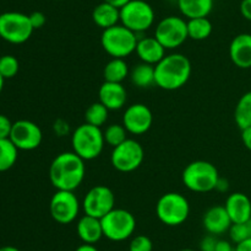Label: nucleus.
I'll return each mask as SVG.
<instances>
[{"label": "nucleus", "instance_id": "36", "mask_svg": "<svg viewBox=\"0 0 251 251\" xmlns=\"http://www.w3.org/2000/svg\"><path fill=\"white\" fill-rule=\"evenodd\" d=\"M216 245H217V239L215 235H207L201 240L200 250L201 251H216Z\"/></svg>", "mask_w": 251, "mask_h": 251}, {"label": "nucleus", "instance_id": "23", "mask_svg": "<svg viewBox=\"0 0 251 251\" xmlns=\"http://www.w3.org/2000/svg\"><path fill=\"white\" fill-rule=\"evenodd\" d=\"M215 5V0H178V7L186 19L207 17Z\"/></svg>", "mask_w": 251, "mask_h": 251}, {"label": "nucleus", "instance_id": "18", "mask_svg": "<svg viewBox=\"0 0 251 251\" xmlns=\"http://www.w3.org/2000/svg\"><path fill=\"white\" fill-rule=\"evenodd\" d=\"M203 228L211 235H222L229 231L232 226V220L226 211L225 206H213L203 214Z\"/></svg>", "mask_w": 251, "mask_h": 251}, {"label": "nucleus", "instance_id": "28", "mask_svg": "<svg viewBox=\"0 0 251 251\" xmlns=\"http://www.w3.org/2000/svg\"><path fill=\"white\" fill-rule=\"evenodd\" d=\"M17 157H19V149L15 147L10 138L0 139V172L11 169L16 164Z\"/></svg>", "mask_w": 251, "mask_h": 251}, {"label": "nucleus", "instance_id": "26", "mask_svg": "<svg viewBox=\"0 0 251 251\" xmlns=\"http://www.w3.org/2000/svg\"><path fill=\"white\" fill-rule=\"evenodd\" d=\"M188 36L194 41H203L212 33L213 26L207 17L188 20Z\"/></svg>", "mask_w": 251, "mask_h": 251}, {"label": "nucleus", "instance_id": "32", "mask_svg": "<svg viewBox=\"0 0 251 251\" xmlns=\"http://www.w3.org/2000/svg\"><path fill=\"white\" fill-rule=\"evenodd\" d=\"M229 238L234 244L244 241L247 239L251 238V219L243 223H234L232 224L229 229Z\"/></svg>", "mask_w": 251, "mask_h": 251}, {"label": "nucleus", "instance_id": "43", "mask_svg": "<svg viewBox=\"0 0 251 251\" xmlns=\"http://www.w3.org/2000/svg\"><path fill=\"white\" fill-rule=\"evenodd\" d=\"M75 251H100L95 245L92 244H82V245L77 246Z\"/></svg>", "mask_w": 251, "mask_h": 251}, {"label": "nucleus", "instance_id": "41", "mask_svg": "<svg viewBox=\"0 0 251 251\" xmlns=\"http://www.w3.org/2000/svg\"><path fill=\"white\" fill-rule=\"evenodd\" d=\"M234 251H251V238L235 244Z\"/></svg>", "mask_w": 251, "mask_h": 251}, {"label": "nucleus", "instance_id": "9", "mask_svg": "<svg viewBox=\"0 0 251 251\" xmlns=\"http://www.w3.org/2000/svg\"><path fill=\"white\" fill-rule=\"evenodd\" d=\"M120 22L135 33L145 32L153 25V7L145 0H131L120 9Z\"/></svg>", "mask_w": 251, "mask_h": 251}, {"label": "nucleus", "instance_id": "34", "mask_svg": "<svg viewBox=\"0 0 251 251\" xmlns=\"http://www.w3.org/2000/svg\"><path fill=\"white\" fill-rule=\"evenodd\" d=\"M12 125H14V123L10 121V118L7 117V116L0 115V139H6V138H10Z\"/></svg>", "mask_w": 251, "mask_h": 251}, {"label": "nucleus", "instance_id": "31", "mask_svg": "<svg viewBox=\"0 0 251 251\" xmlns=\"http://www.w3.org/2000/svg\"><path fill=\"white\" fill-rule=\"evenodd\" d=\"M20 63L16 57L6 56L0 57V75L4 79H11L19 73Z\"/></svg>", "mask_w": 251, "mask_h": 251}, {"label": "nucleus", "instance_id": "10", "mask_svg": "<svg viewBox=\"0 0 251 251\" xmlns=\"http://www.w3.org/2000/svg\"><path fill=\"white\" fill-rule=\"evenodd\" d=\"M145 152L137 140L127 138L118 147L113 148L110 162L113 167L120 172H131L141 166Z\"/></svg>", "mask_w": 251, "mask_h": 251}, {"label": "nucleus", "instance_id": "11", "mask_svg": "<svg viewBox=\"0 0 251 251\" xmlns=\"http://www.w3.org/2000/svg\"><path fill=\"white\" fill-rule=\"evenodd\" d=\"M154 37L166 49H176L180 47L188 36V22L179 16H167L158 22Z\"/></svg>", "mask_w": 251, "mask_h": 251}, {"label": "nucleus", "instance_id": "24", "mask_svg": "<svg viewBox=\"0 0 251 251\" xmlns=\"http://www.w3.org/2000/svg\"><path fill=\"white\" fill-rule=\"evenodd\" d=\"M130 80L135 86L140 89H146L156 84L154 80V65L141 62L136 64L130 71Z\"/></svg>", "mask_w": 251, "mask_h": 251}, {"label": "nucleus", "instance_id": "13", "mask_svg": "<svg viewBox=\"0 0 251 251\" xmlns=\"http://www.w3.org/2000/svg\"><path fill=\"white\" fill-rule=\"evenodd\" d=\"M115 196L109 187L97 185L85 194L82 208L85 214L102 219L105 214L115 208Z\"/></svg>", "mask_w": 251, "mask_h": 251}, {"label": "nucleus", "instance_id": "7", "mask_svg": "<svg viewBox=\"0 0 251 251\" xmlns=\"http://www.w3.org/2000/svg\"><path fill=\"white\" fill-rule=\"evenodd\" d=\"M103 235L110 241H124L131 238L136 229V219L131 212L114 208L102 219Z\"/></svg>", "mask_w": 251, "mask_h": 251}, {"label": "nucleus", "instance_id": "25", "mask_svg": "<svg viewBox=\"0 0 251 251\" xmlns=\"http://www.w3.org/2000/svg\"><path fill=\"white\" fill-rule=\"evenodd\" d=\"M129 65L124 58H113L105 64L103 69L104 81L109 83H123L129 76Z\"/></svg>", "mask_w": 251, "mask_h": 251}, {"label": "nucleus", "instance_id": "20", "mask_svg": "<svg viewBox=\"0 0 251 251\" xmlns=\"http://www.w3.org/2000/svg\"><path fill=\"white\" fill-rule=\"evenodd\" d=\"M166 51L156 37H145L137 41L136 53L144 63L156 65L166 57Z\"/></svg>", "mask_w": 251, "mask_h": 251}, {"label": "nucleus", "instance_id": "19", "mask_svg": "<svg viewBox=\"0 0 251 251\" xmlns=\"http://www.w3.org/2000/svg\"><path fill=\"white\" fill-rule=\"evenodd\" d=\"M230 61L240 69L251 68V34L240 33L232 39L229 46Z\"/></svg>", "mask_w": 251, "mask_h": 251}, {"label": "nucleus", "instance_id": "46", "mask_svg": "<svg viewBox=\"0 0 251 251\" xmlns=\"http://www.w3.org/2000/svg\"><path fill=\"white\" fill-rule=\"evenodd\" d=\"M4 81H5V79L0 75V94H1L2 89H4Z\"/></svg>", "mask_w": 251, "mask_h": 251}, {"label": "nucleus", "instance_id": "15", "mask_svg": "<svg viewBox=\"0 0 251 251\" xmlns=\"http://www.w3.org/2000/svg\"><path fill=\"white\" fill-rule=\"evenodd\" d=\"M153 123L152 111L144 103H134L125 110L123 115V126L127 133L140 135L149 132Z\"/></svg>", "mask_w": 251, "mask_h": 251}, {"label": "nucleus", "instance_id": "2", "mask_svg": "<svg viewBox=\"0 0 251 251\" xmlns=\"http://www.w3.org/2000/svg\"><path fill=\"white\" fill-rule=\"evenodd\" d=\"M191 75V62L181 53H172L154 65L156 85L173 91L183 88Z\"/></svg>", "mask_w": 251, "mask_h": 251}, {"label": "nucleus", "instance_id": "30", "mask_svg": "<svg viewBox=\"0 0 251 251\" xmlns=\"http://www.w3.org/2000/svg\"><path fill=\"white\" fill-rule=\"evenodd\" d=\"M127 130L123 125H118V123H113V125L108 126L105 130L103 132V137H104V142L112 148L118 147L122 144L123 142L127 139Z\"/></svg>", "mask_w": 251, "mask_h": 251}, {"label": "nucleus", "instance_id": "21", "mask_svg": "<svg viewBox=\"0 0 251 251\" xmlns=\"http://www.w3.org/2000/svg\"><path fill=\"white\" fill-rule=\"evenodd\" d=\"M76 231H77L78 238L81 239L83 244H92L95 245L96 243L103 238V228L102 221L100 218L96 217L87 216L85 214L81 217L76 225Z\"/></svg>", "mask_w": 251, "mask_h": 251}, {"label": "nucleus", "instance_id": "14", "mask_svg": "<svg viewBox=\"0 0 251 251\" xmlns=\"http://www.w3.org/2000/svg\"><path fill=\"white\" fill-rule=\"evenodd\" d=\"M43 133L38 125L28 120L14 122L10 140L19 150H34L41 145Z\"/></svg>", "mask_w": 251, "mask_h": 251}, {"label": "nucleus", "instance_id": "37", "mask_svg": "<svg viewBox=\"0 0 251 251\" xmlns=\"http://www.w3.org/2000/svg\"><path fill=\"white\" fill-rule=\"evenodd\" d=\"M53 128H54V132H55L56 134L63 137V135H65L66 133L69 132V123H66L64 120H58L55 121V123H54Z\"/></svg>", "mask_w": 251, "mask_h": 251}, {"label": "nucleus", "instance_id": "33", "mask_svg": "<svg viewBox=\"0 0 251 251\" xmlns=\"http://www.w3.org/2000/svg\"><path fill=\"white\" fill-rule=\"evenodd\" d=\"M153 243L146 235H136L129 244V251H152Z\"/></svg>", "mask_w": 251, "mask_h": 251}, {"label": "nucleus", "instance_id": "40", "mask_svg": "<svg viewBox=\"0 0 251 251\" xmlns=\"http://www.w3.org/2000/svg\"><path fill=\"white\" fill-rule=\"evenodd\" d=\"M216 251H234L232 243L228 240H217Z\"/></svg>", "mask_w": 251, "mask_h": 251}, {"label": "nucleus", "instance_id": "27", "mask_svg": "<svg viewBox=\"0 0 251 251\" xmlns=\"http://www.w3.org/2000/svg\"><path fill=\"white\" fill-rule=\"evenodd\" d=\"M234 121L242 130L251 127V91L245 93L238 101L234 110Z\"/></svg>", "mask_w": 251, "mask_h": 251}, {"label": "nucleus", "instance_id": "39", "mask_svg": "<svg viewBox=\"0 0 251 251\" xmlns=\"http://www.w3.org/2000/svg\"><path fill=\"white\" fill-rule=\"evenodd\" d=\"M242 140L244 143L245 148L251 152V127H248L242 130Z\"/></svg>", "mask_w": 251, "mask_h": 251}, {"label": "nucleus", "instance_id": "4", "mask_svg": "<svg viewBox=\"0 0 251 251\" xmlns=\"http://www.w3.org/2000/svg\"><path fill=\"white\" fill-rule=\"evenodd\" d=\"M104 137L100 127L82 123L78 126L71 137L73 152L83 160H93L98 157L104 148Z\"/></svg>", "mask_w": 251, "mask_h": 251}, {"label": "nucleus", "instance_id": "47", "mask_svg": "<svg viewBox=\"0 0 251 251\" xmlns=\"http://www.w3.org/2000/svg\"><path fill=\"white\" fill-rule=\"evenodd\" d=\"M180 251H195V250H193V249H183V250Z\"/></svg>", "mask_w": 251, "mask_h": 251}, {"label": "nucleus", "instance_id": "35", "mask_svg": "<svg viewBox=\"0 0 251 251\" xmlns=\"http://www.w3.org/2000/svg\"><path fill=\"white\" fill-rule=\"evenodd\" d=\"M28 16H29V21H31V25H32V27H33V30L42 29V27L46 25L47 17L43 12L33 11L32 14H29Z\"/></svg>", "mask_w": 251, "mask_h": 251}, {"label": "nucleus", "instance_id": "3", "mask_svg": "<svg viewBox=\"0 0 251 251\" xmlns=\"http://www.w3.org/2000/svg\"><path fill=\"white\" fill-rule=\"evenodd\" d=\"M181 179L186 188L198 193H205L216 189L220 175L217 167L212 162L196 160L186 165Z\"/></svg>", "mask_w": 251, "mask_h": 251}, {"label": "nucleus", "instance_id": "29", "mask_svg": "<svg viewBox=\"0 0 251 251\" xmlns=\"http://www.w3.org/2000/svg\"><path fill=\"white\" fill-rule=\"evenodd\" d=\"M109 110L103 105L102 102H95L87 107L85 112V120L88 125L96 126V127H102L108 120Z\"/></svg>", "mask_w": 251, "mask_h": 251}, {"label": "nucleus", "instance_id": "42", "mask_svg": "<svg viewBox=\"0 0 251 251\" xmlns=\"http://www.w3.org/2000/svg\"><path fill=\"white\" fill-rule=\"evenodd\" d=\"M103 1L108 2V4L113 5V6L118 7V9H122L124 5H126L127 2L131 1V0H103Z\"/></svg>", "mask_w": 251, "mask_h": 251}, {"label": "nucleus", "instance_id": "17", "mask_svg": "<svg viewBox=\"0 0 251 251\" xmlns=\"http://www.w3.org/2000/svg\"><path fill=\"white\" fill-rule=\"evenodd\" d=\"M100 102H102L109 111L120 110L125 106L127 100L126 89L122 83L104 81L98 90Z\"/></svg>", "mask_w": 251, "mask_h": 251}, {"label": "nucleus", "instance_id": "8", "mask_svg": "<svg viewBox=\"0 0 251 251\" xmlns=\"http://www.w3.org/2000/svg\"><path fill=\"white\" fill-rule=\"evenodd\" d=\"M33 31L28 15L19 11H7L0 15V37L9 43H25Z\"/></svg>", "mask_w": 251, "mask_h": 251}, {"label": "nucleus", "instance_id": "44", "mask_svg": "<svg viewBox=\"0 0 251 251\" xmlns=\"http://www.w3.org/2000/svg\"><path fill=\"white\" fill-rule=\"evenodd\" d=\"M228 187H229V184H228L227 180H223L221 179L218 180V184H217V187H216V189H218V191H227Z\"/></svg>", "mask_w": 251, "mask_h": 251}, {"label": "nucleus", "instance_id": "5", "mask_svg": "<svg viewBox=\"0 0 251 251\" xmlns=\"http://www.w3.org/2000/svg\"><path fill=\"white\" fill-rule=\"evenodd\" d=\"M136 33L130 31L122 24L103 30L100 36V44L103 49L113 58H125L136 51Z\"/></svg>", "mask_w": 251, "mask_h": 251}, {"label": "nucleus", "instance_id": "38", "mask_svg": "<svg viewBox=\"0 0 251 251\" xmlns=\"http://www.w3.org/2000/svg\"><path fill=\"white\" fill-rule=\"evenodd\" d=\"M240 12L243 17L251 22V0H242L240 2Z\"/></svg>", "mask_w": 251, "mask_h": 251}, {"label": "nucleus", "instance_id": "48", "mask_svg": "<svg viewBox=\"0 0 251 251\" xmlns=\"http://www.w3.org/2000/svg\"><path fill=\"white\" fill-rule=\"evenodd\" d=\"M59 1H63V0H59Z\"/></svg>", "mask_w": 251, "mask_h": 251}, {"label": "nucleus", "instance_id": "1", "mask_svg": "<svg viewBox=\"0 0 251 251\" xmlns=\"http://www.w3.org/2000/svg\"><path fill=\"white\" fill-rule=\"evenodd\" d=\"M85 174V160L74 152L60 153L49 166V180L61 191H75L82 184Z\"/></svg>", "mask_w": 251, "mask_h": 251}, {"label": "nucleus", "instance_id": "12", "mask_svg": "<svg viewBox=\"0 0 251 251\" xmlns=\"http://www.w3.org/2000/svg\"><path fill=\"white\" fill-rule=\"evenodd\" d=\"M80 201L74 191H61L56 189L50 198L49 212L56 223L70 224L77 218L80 212Z\"/></svg>", "mask_w": 251, "mask_h": 251}, {"label": "nucleus", "instance_id": "45", "mask_svg": "<svg viewBox=\"0 0 251 251\" xmlns=\"http://www.w3.org/2000/svg\"><path fill=\"white\" fill-rule=\"evenodd\" d=\"M0 251H20V250L17 248H15V246L6 245V246H1V248H0Z\"/></svg>", "mask_w": 251, "mask_h": 251}, {"label": "nucleus", "instance_id": "22", "mask_svg": "<svg viewBox=\"0 0 251 251\" xmlns=\"http://www.w3.org/2000/svg\"><path fill=\"white\" fill-rule=\"evenodd\" d=\"M92 20L98 27L107 30L120 22V9L103 1L93 9Z\"/></svg>", "mask_w": 251, "mask_h": 251}, {"label": "nucleus", "instance_id": "6", "mask_svg": "<svg viewBox=\"0 0 251 251\" xmlns=\"http://www.w3.org/2000/svg\"><path fill=\"white\" fill-rule=\"evenodd\" d=\"M156 214L166 225H180L190 214V204L184 194L179 192H168L159 197L156 204Z\"/></svg>", "mask_w": 251, "mask_h": 251}, {"label": "nucleus", "instance_id": "16", "mask_svg": "<svg viewBox=\"0 0 251 251\" xmlns=\"http://www.w3.org/2000/svg\"><path fill=\"white\" fill-rule=\"evenodd\" d=\"M225 208L232 223H243L251 219V199L243 192H234L226 199Z\"/></svg>", "mask_w": 251, "mask_h": 251}]
</instances>
